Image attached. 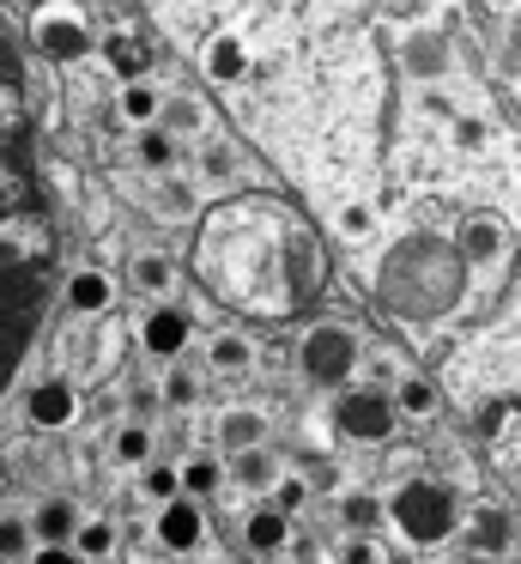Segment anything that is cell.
<instances>
[{
	"label": "cell",
	"instance_id": "7a4b0ae2",
	"mask_svg": "<svg viewBox=\"0 0 521 564\" xmlns=\"http://www.w3.org/2000/svg\"><path fill=\"white\" fill-rule=\"evenodd\" d=\"M297 365H303V377H310L315 389H339V382H346L351 370L363 365L358 334H351V328H339V322H322V328H310V334H303Z\"/></svg>",
	"mask_w": 521,
	"mask_h": 564
},
{
	"label": "cell",
	"instance_id": "836d02e7",
	"mask_svg": "<svg viewBox=\"0 0 521 564\" xmlns=\"http://www.w3.org/2000/svg\"><path fill=\"white\" fill-rule=\"evenodd\" d=\"M0 546H7V558H19V552H24V522H19V516H7V534H0Z\"/></svg>",
	"mask_w": 521,
	"mask_h": 564
},
{
	"label": "cell",
	"instance_id": "30bf717a",
	"mask_svg": "<svg viewBox=\"0 0 521 564\" xmlns=\"http://www.w3.org/2000/svg\"><path fill=\"white\" fill-rule=\"evenodd\" d=\"M455 243H460V256H467V261H497V256H503V243H509V231L491 219V213H467L460 231H455Z\"/></svg>",
	"mask_w": 521,
	"mask_h": 564
},
{
	"label": "cell",
	"instance_id": "5bb4252c",
	"mask_svg": "<svg viewBox=\"0 0 521 564\" xmlns=\"http://www.w3.org/2000/svg\"><path fill=\"white\" fill-rule=\"evenodd\" d=\"M164 91L152 86V79H128V86H121V116H128L133 128H152L158 116H164Z\"/></svg>",
	"mask_w": 521,
	"mask_h": 564
},
{
	"label": "cell",
	"instance_id": "9a60e30c",
	"mask_svg": "<svg viewBox=\"0 0 521 564\" xmlns=\"http://www.w3.org/2000/svg\"><path fill=\"white\" fill-rule=\"evenodd\" d=\"M206 365H213V370H225V377H242V370L254 365L249 334H213V340H206Z\"/></svg>",
	"mask_w": 521,
	"mask_h": 564
},
{
	"label": "cell",
	"instance_id": "3957f363",
	"mask_svg": "<svg viewBox=\"0 0 521 564\" xmlns=\"http://www.w3.org/2000/svg\"><path fill=\"white\" fill-rule=\"evenodd\" d=\"M394 522H400V534H406V540H424V546H431V540L455 534L460 503H455V491L412 479V486H400V498H394Z\"/></svg>",
	"mask_w": 521,
	"mask_h": 564
},
{
	"label": "cell",
	"instance_id": "484cf974",
	"mask_svg": "<svg viewBox=\"0 0 521 564\" xmlns=\"http://www.w3.org/2000/svg\"><path fill=\"white\" fill-rule=\"evenodd\" d=\"M218 479H225V474H218V462H213V455H200V462H188V467H182V491H194V498H213V491H218Z\"/></svg>",
	"mask_w": 521,
	"mask_h": 564
},
{
	"label": "cell",
	"instance_id": "7c38bea8",
	"mask_svg": "<svg viewBox=\"0 0 521 564\" xmlns=\"http://www.w3.org/2000/svg\"><path fill=\"white\" fill-rule=\"evenodd\" d=\"M24 413H31V425L43 431H61L73 425V413H79V401H73L67 382H43V389H31V401H24Z\"/></svg>",
	"mask_w": 521,
	"mask_h": 564
},
{
	"label": "cell",
	"instance_id": "ffe728a7",
	"mask_svg": "<svg viewBox=\"0 0 521 564\" xmlns=\"http://www.w3.org/2000/svg\"><path fill=\"white\" fill-rule=\"evenodd\" d=\"M36 540H73V534H79V516H73V503H43V510H36Z\"/></svg>",
	"mask_w": 521,
	"mask_h": 564
},
{
	"label": "cell",
	"instance_id": "ac0fdd59",
	"mask_svg": "<svg viewBox=\"0 0 521 564\" xmlns=\"http://www.w3.org/2000/svg\"><path fill=\"white\" fill-rule=\"evenodd\" d=\"M133 159H140L145 171H170V164H176V134H170V128H145Z\"/></svg>",
	"mask_w": 521,
	"mask_h": 564
},
{
	"label": "cell",
	"instance_id": "4316f807",
	"mask_svg": "<svg viewBox=\"0 0 521 564\" xmlns=\"http://www.w3.org/2000/svg\"><path fill=\"white\" fill-rule=\"evenodd\" d=\"M73 546H79L85 558H109V546H116V528H109V522H79Z\"/></svg>",
	"mask_w": 521,
	"mask_h": 564
},
{
	"label": "cell",
	"instance_id": "4dcf8cb0",
	"mask_svg": "<svg viewBox=\"0 0 521 564\" xmlns=\"http://www.w3.org/2000/svg\"><path fill=\"white\" fill-rule=\"evenodd\" d=\"M31 564H85V552L73 546V540H43V546L31 552Z\"/></svg>",
	"mask_w": 521,
	"mask_h": 564
},
{
	"label": "cell",
	"instance_id": "d6986e66",
	"mask_svg": "<svg viewBox=\"0 0 521 564\" xmlns=\"http://www.w3.org/2000/svg\"><path fill=\"white\" fill-rule=\"evenodd\" d=\"M158 401H164V406H194V401H200V377H194L188 365H170L164 382H158Z\"/></svg>",
	"mask_w": 521,
	"mask_h": 564
},
{
	"label": "cell",
	"instance_id": "603a6c76",
	"mask_svg": "<svg viewBox=\"0 0 521 564\" xmlns=\"http://www.w3.org/2000/svg\"><path fill=\"white\" fill-rule=\"evenodd\" d=\"M339 516H346V528H351V534H376V522H382V503H376L370 491H346Z\"/></svg>",
	"mask_w": 521,
	"mask_h": 564
},
{
	"label": "cell",
	"instance_id": "d6a6232c",
	"mask_svg": "<svg viewBox=\"0 0 521 564\" xmlns=\"http://www.w3.org/2000/svg\"><path fill=\"white\" fill-rule=\"evenodd\" d=\"M346 564H382V552H376V534H358L346 546Z\"/></svg>",
	"mask_w": 521,
	"mask_h": 564
},
{
	"label": "cell",
	"instance_id": "f1b7e54d",
	"mask_svg": "<svg viewBox=\"0 0 521 564\" xmlns=\"http://www.w3.org/2000/svg\"><path fill=\"white\" fill-rule=\"evenodd\" d=\"M267 503H279V510H285V516H297V510H303V503H310V479H297V474H285V479H279V486H273V491H267Z\"/></svg>",
	"mask_w": 521,
	"mask_h": 564
},
{
	"label": "cell",
	"instance_id": "d4e9b609",
	"mask_svg": "<svg viewBox=\"0 0 521 564\" xmlns=\"http://www.w3.org/2000/svg\"><path fill=\"white\" fill-rule=\"evenodd\" d=\"M473 534H479V546H485V552H503L515 528H509V516H503V510H479V516H473Z\"/></svg>",
	"mask_w": 521,
	"mask_h": 564
},
{
	"label": "cell",
	"instance_id": "2e32d148",
	"mask_svg": "<svg viewBox=\"0 0 521 564\" xmlns=\"http://www.w3.org/2000/svg\"><path fill=\"white\" fill-rule=\"evenodd\" d=\"M104 55H109V67L121 74V86H128V79H145V67H152V50H145L140 37H109Z\"/></svg>",
	"mask_w": 521,
	"mask_h": 564
},
{
	"label": "cell",
	"instance_id": "7402d4cb",
	"mask_svg": "<svg viewBox=\"0 0 521 564\" xmlns=\"http://www.w3.org/2000/svg\"><path fill=\"white\" fill-rule=\"evenodd\" d=\"M164 128H170L176 140H188V134H206V110H200L194 98H170V104H164Z\"/></svg>",
	"mask_w": 521,
	"mask_h": 564
},
{
	"label": "cell",
	"instance_id": "ba28073f",
	"mask_svg": "<svg viewBox=\"0 0 521 564\" xmlns=\"http://www.w3.org/2000/svg\"><path fill=\"white\" fill-rule=\"evenodd\" d=\"M140 346L152 358H176L182 346H188V316H182L176 304H158L152 316H145V328H140Z\"/></svg>",
	"mask_w": 521,
	"mask_h": 564
},
{
	"label": "cell",
	"instance_id": "52a82bcc",
	"mask_svg": "<svg viewBox=\"0 0 521 564\" xmlns=\"http://www.w3.org/2000/svg\"><path fill=\"white\" fill-rule=\"evenodd\" d=\"M200 67H206V79H213V86H242V79H249V43H242L237 31H225V37L206 43Z\"/></svg>",
	"mask_w": 521,
	"mask_h": 564
},
{
	"label": "cell",
	"instance_id": "83f0119b",
	"mask_svg": "<svg viewBox=\"0 0 521 564\" xmlns=\"http://www.w3.org/2000/svg\"><path fill=\"white\" fill-rule=\"evenodd\" d=\"M170 280H176V273H170L164 256H140V261H133V285H145V292H170Z\"/></svg>",
	"mask_w": 521,
	"mask_h": 564
},
{
	"label": "cell",
	"instance_id": "1f68e13d",
	"mask_svg": "<svg viewBox=\"0 0 521 564\" xmlns=\"http://www.w3.org/2000/svg\"><path fill=\"white\" fill-rule=\"evenodd\" d=\"M176 491H182V474H176V467H145V498L164 503V498H176Z\"/></svg>",
	"mask_w": 521,
	"mask_h": 564
},
{
	"label": "cell",
	"instance_id": "f546056e",
	"mask_svg": "<svg viewBox=\"0 0 521 564\" xmlns=\"http://www.w3.org/2000/svg\"><path fill=\"white\" fill-rule=\"evenodd\" d=\"M230 176H237V171H230V152H225V147H206V152H200V183H206V188H225Z\"/></svg>",
	"mask_w": 521,
	"mask_h": 564
},
{
	"label": "cell",
	"instance_id": "8fae6325",
	"mask_svg": "<svg viewBox=\"0 0 521 564\" xmlns=\"http://www.w3.org/2000/svg\"><path fill=\"white\" fill-rule=\"evenodd\" d=\"M285 540H291V516L279 510V503H261V510H249V522H242V546H249V552L273 558Z\"/></svg>",
	"mask_w": 521,
	"mask_h": 564
},
{
	"label": "cell",
	"instance_id": "4fadbf2b",
	"mask_svg": "<svg viewBox=\"0 0 521 564\" xmlns=\"http://www.w3.org/2000/svg\"><path fill=\"white\" fill-rule=\"evenodd\" d=\"M230 474H237V486H242V491H273L279 479H285V474H279V455L267 449V443H261V449H242Z\"/></svg>",
	"mask_w": 521,
	"mask_h": 564
},
{
	"label": "cell",
	"instance_id": "cb8c5ba5",
	"mask_svg": "<svg viewBox=\"0 0 521 564\" xmlns=\"http://www.w3.org/2000/svg\"><path fill=\"white\" fill-rule=\"evenodd\" d=\"M116 462L121 467H145V462H152V431H145V425L116 431Z\"/></svg>",
	"mask_w": 521,
	"mask_h": 564
},
{
	"label": "cell",
	"instance_id": "d590c367",
	"mask_svg": "<svg viewBox=\"0 0 521 564\" xmlns=\"http://www.w3.org/2000/svg\"><path fill=\"white\" fill-rule=\"evenodd\" d=\"M515 62H521V19H515Z\"/></svg>",
	"mask_w": 521,
	"mask_h": 564
},
{
	"label": "cell",
	"instance_id": "e0dca14e",
	"mask_svg": "<svg viewBox=\"0 0 521 564\" xmlns=\"http://www.w3.org/2000/svg\"><path fill=\"white\" fill-rule=\"evenodd\" d=\"M109 297H116V285H109L97 268H85V273H73V280H67V304L73 310H104Z\"/></svg>",
	"mask_w": 521,
	"mask_h": 564
},
{
	"label": "cell",
	"instance_id": "5b68a950",
	"mask_svg": "<svg viewBox=\"0 0 521 564\" xmlns=\"http://www.w3.org/2000/svg\"><path fill=\"white\" fill-rule=\"evenodd\" d=\"M152 534H158V546H170V552H194V546H200L206 522H200V503H194V491H176V498L158 503Z\"/></svg>",
	"mask_w": 521,
	"mask_h": 564
},
{
	"label": "cell",
	"instance_id": "44dd1931",
	"mask_svg": "<svg viewBox=\"0 0 521 564\" xmlns=\"http://www.w3.org/2000/svg\"><path fill=\"white\" fill-rule=\"evenodd\" d=\"M394 401H400V413H406V419H431L436 413V389L424 377H400L394 382Z\"/></svg>",
	"mask_w": 521,
	"mask_h": 564
},
{
	"label": "cell",
	"instance_id": "9c48e42d",
	"mask_svg": "<svg viewBox=\"0 0 521 564\" xmlns=\"http://www.w3.org/2000/svg\"><path fill=\"white\" fill-rule=\"evenodd\" d=\"M213 443H218L225 455L261 449V443H267V413H254V406H230V413L213 425Z\"/></svg>",
	"mask_w": 521,
	"mask_h": 564
},
{
	"label": "cell",
	"instance_id": "6da1fadb",
	"mask_svg": "<svg viewBox=\"0 0 521 564\" xmlns=\"http://www.w3.org/2000/svg\"><path fill=\"white\" fill-rule=\"evenodd\" d=\"M460 292H467V256H460V243H443V237H406L376 268V297L400 322L443 316L460 304Z\"/></svg>",
	"mask_w": 521,
	"mask_h": 564
},
{
	"label": "cell",
	"instance_id": "e575fe53",
	"mask_svg": "<svg viewBox=\"0 0 521 564\" xmlns=\"http://www.w3.org/2000/svg\"><path fill=\"white\" fill-rule=\"evenodd\" d=\"M370 377H376V382H388V389H394V382H400V370H394V365H388V358H382V352H370Z\"/></svg>",
	"mask_w": 521,
	"mask_h": 564
},
{
	"label": "cell",
	"instance_id": "8992f818",
	"mask_svg": "<svg viewBox=\"0 0 521 564\" xmlns=\"http://www.w3.org/2000/svg\"><path fill=\"white\" fill-rule=\"evenodd\" d=\"M31 43L48 55V62H79V55H85V25H79V13H61V7H55V13H43V19L31 25Z\"/></svg>",
	"mask_w": 521,
	"mask_h": 564
},
{
	"label": "cell",
	"instance_id": "277c9868",
	"mask_svg": "<svg viewBox=\"0 0 521 564\" xmlns=\"http://www.w3.org/2000/svg\"><path fill=\"white\" fill-rule=\"evenodd\" d=\"M394 419H400V401L382 389H351L334 401V425H339V437H351V443H382L388 431H394Z\"/></svg>",
	"mask_w": 521,
	"mask_h": 564
},
{
	"label": "cell",
	"instance_id": "8d00e7d4",
	"mask_svg": "<svg viewBox=\"0 0 521 564\" xmlns=\"http://www.w3.org/2000/svg\"><path fill=\"white\" fill-rule=\"evenodd\" d=\"M515 486H521V455H515Z\"/></svg>",
	"mask_w": 521,
	"mask_h": 564
}]
</instances>
